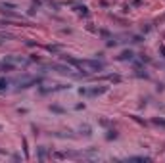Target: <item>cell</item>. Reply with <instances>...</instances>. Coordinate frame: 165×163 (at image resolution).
<instances>
[{
	"label": "cell",
	"instance_id": "6da1fadb",
	"mask_svg": "<svg viewBox=\"0 0 165 163\" xmlns=\"http://www.w3.org/2000/svg\"><path fill=\"white\" fill-rule=\"evenodd\" d=\"M64 62H69L71 65H75L79 71L83 73H98L104 71V62H98V59H75V58H64Z\"/></svg>",
	"mask_w": 165,
	"mask_h": 163
},
{
	"label": "cell",
	"instance_id": "7a4b0ae2",
	"mask_svg": "<svg viewBox=\"0 0 165 163\" xmlns=\"http://www.w3.org/2000/svg\"><path fill=\"white\" fill-rule=\"evenodd\" d=\"M35 83H37V79H33V77H23V79L17 81V84H19L21 88H29L31 84H35Z\"/></svg>",
	"mask_w": 165,
	"mask_h": 163
},
{
	"label": "cell",
	"instance_id": "3957f363",
	"mask_svg": "<svg viewBox=\"0 0 165 163\" xmlns=\"http://www.w3.org/2000/svg\"><path fill=\"white\" fill-rule=\"evenodd\" d=\"M108 88L106 87H102V88H92V90H81V94L85 92V94H89V96H98V94H104Z\"/></svg>",
	"mask_w": 165,
	"mask_h": 163
},
{
	"label": "cell",
	"instance_id": "277c9868",
	"mask_svg": "<svg viewBox=\"0 0 165 163\" xmlns=\"http://www.w3.org/2000/svg\"><path fill=\"white\" fill-rule=\"evenodd\" d=\"M133 56H134V54L131 52V50H129V52H123V54H121L119 59H133Z\"/></svg>",
	"mask_w": 165,
	"mask_h": 163
},
{
	"label": "cell",
	"instance_id": "5b68a950",
	"mask_svg": "<svg viewBox=\"0 0 165 163\" xmlns=\"http://www.w3.org/2000/svg\"><path fill=\"white\" fill-rule=\"evenodd\" d=\"M6 87H8V81L6 79H0V92L6 90Z\"/></svg>",
	"mask_w": 165,
	"mask_h": 163
},
{
	"label": "cell",
	"instance_id": "8992f818",
	"mask_svg": "<svg viewBox=\"0 0 165 163\" xmlns=\"http://www.w3.org/2000/svg\"><path fill=\"white\" fill-rule=\"evenodd\" d=\"M154 123H155V125H161V127H165V121H163V119H154Z\"/></svg>",
	"mask_w": 165,
	"mask_h": 163
},
{
	"label": "cell",
	"instance_id": "52a82bcc",
	"mask_svg": "<svg viewBox=\"0 0 165 163\" xmlns=\"http://www.w3.org/2000/svg\"><path fill=\"white\" fill-rule=\"evenodd\" d=\"M161 54H163V56H165V46H161Z\"/></svg>",
	"mask_w": 165,
	"mask_h": 163
}]
</instances>
